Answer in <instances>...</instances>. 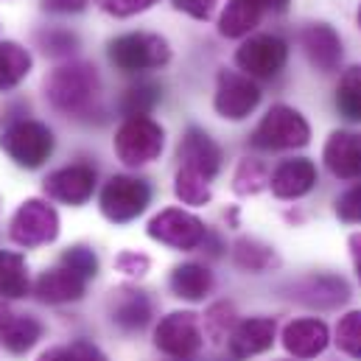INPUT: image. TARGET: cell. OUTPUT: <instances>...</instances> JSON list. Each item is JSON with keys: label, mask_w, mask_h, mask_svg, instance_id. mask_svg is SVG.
<instances>
[{"label": "cell", "mask_w": 361, "mask_h": 361, "mask_svg": "<svg viewBox=\"0 0 361 361\" xmlns=\"http://www.w3.org/2000/svg\"><path fill=\"white\" fill-rule=\"evenodd\" d=\"M109 59L123 73H137L166 65L171 59V48L163 37L154 34H123L109 42Z\"/></svg>", "instance_id": "cell-1"}, {"label": "cell", "mask_w": 361, "mask_h": 361, "mask_svg": "<svg viewBox=\"0 0 361 361\" xmlns=\"http://www.w3.org/2000/svg\"><path fill=\"white\" fill-rule=\"evenodd\" d=\"M308 137H311V129H308L305 118L297 109L277 104L258 123L252 143L258 149H294V146H305Z\"/></svg>", "instance_id": "cell-2"}, {"label": "cell", "mask_w": 361, "mask_h": 361, "mask_svg": "<svg viewBox=\"0 0 361 361\" xmlns=\"http://www.w3.org/2000/svg\"><path fill=\"white\" fill-rule=\"evenodd\" d=\"M0 146L17 166L39 169L54 152V135L48 126L37 121H20L3 135Z\"/></svg>", "instance_id": "cell-3"}, {"label": "cell", "mask_w": 361, "mask_h": 361, "mask_svg": "<svg viewBox=\"0 0 361 361\" xmlns=\"http://www.w3.org/2000/svg\"><path fill=\"white\" fill-rule=\"evenodd\" d=\"M115 152L129 166L152 163L163 152V129L154 121H149V118H129L118 129Z\"/></svg>", "instance_id": "cell-4"}, {"label": "cell", "mask_w": 361, "mask_h": 361, "mask_svg": "<svg viewBox=\"0 0 361 361\" xmlns=\"http://www.w3.org/2000/svg\"><path fill=\"white\" fill-rule=\"evenodd\" d=\"M149 199H152V190L143 180L112 177L101 193V210L109 221L123 224V221H132L135 216H140L146 210Z\"/></svg>", "instance_id": "cell-5"}, {"label": "cell", "mask_w": 361, "mask_h": 361, "mask_svg": "<svg viewBox=\"0 0 361 361\" xmlns=\"http://www.w3.org/2000/svg\"><path fill=\"white\" fill-rule=\"evenodd\" d=\"M286 59H288L286 42L280 37H271V34L247 39L235 54V62L244 71V76H258V79L277 76L283 71Z\"/></svg>", "instance_id": "cell-6"}, {"label": "cell", "mask_w": 361, "mask_h": 361, "mask_svg": "<svg viewBox=\"0 0 361 361\" xmlns=\"http://www.w3.org/2000/svg\"><path fill=\"white\" fill-rule=\"evenodd\" d=\"M95 71L90 65H65L48 79V95L59 109H82L95 92Z\"/></svg>", "instance_id": "cell-7"}, {"label": "cell", "mask_w": 361, "mask_h": 361, "mask_svg": "<svg viewBox=\"0 0 361 361\" xmlns=\"http://www.w3.org/2000/svg\"><path fill=\"white\" fill-rule=\"evenodd\" d=\"M59 233V219H56V210L39 199H31L25 202L14 221H11V238L23 247H37V244H48L54 241Z\"/></svg>", "instance_id": "cell-8"}, {"label": "cell", "mask_w": 361, "mask_h": 361, "mask_svg": "<svg viewBox=\"0 0 361 361\" xmlns=\"http://www.w3.org/2000/svg\"><path fill=\"white\" fill-rule=\"evenodd\" d=\"M261 101V90L258 85L244 76V73H233V71H224L219 76V90H216V109L221 118H230V121H241L247 118Z\"/></svg>", "instance_id": "cell-9"}, {"label": "cell", "mask_w": 361, "mask_h": 361, "mask_svg": "<svg viewBox=\"0 0 361 361\" xmlns=\"http://www.w3.org/2000/svg\"><path fill=\"white\" fill-rule=\"evenodd\" d=\"M149 235L154 241H163L169 247H177V250H193L202 244L204 238V227L196 216L190 213H182V210H163L160 216L152 219L149 224Z\"/></svg>", "instance_id": "cell-10"}, {"label": "cell", "mask_w": 361, "mask_h": 361, "mask_svg": "<svg viewBox=\"0 0 361 361\" xmlns=\"http://www.w3.org/2000/svg\"><path fill=\"white\" fill-rule=\"evenodd\" d=\"M199 345H202V334H199V325H196L193 314H171L157 328V348L166 350L169 356L185 359Z\"/></svg>", "instance_id": "cell-11"}, {"label": "cell", "mask_w": 361, "mask_h": 361, "mask_svg": "<svg viewBox=\"0 0 361 361\" xmlns=\"http://www.w3.org/2000/svg\"><path fill=\"white\" fill-rule=\"evenodd\" d=\"M180 160L185 163L182 169H190L204 180H213L221 166V152L202 129H188L180 143Z\"/></svg>", "instance_id": "cell-12"}, {"label": "cell", "mask_w": 361, "mask_h": 361, "mask_svg": "<svg viewBox=\"0 0 361 361\" xmlns=\"http://www.w3.org/2000/svg\"><path fill=\"white\" fill-rule=\"evenodd\" d=\"M325 163L339 180H359L361 177V135L353 132H334L325 143Z\"/></svg>", "instance_id": "cell-13"}, {"label": "cell", "mask_w": 361, "mask_h": 361, "mask_svg": "<svg viewBox=\"0 0 361 361\" xmlns=\"http://www.w3.org/2000/svg\"><path fill=\"white\" fill-rule=\"evenodd\" d=\"M92 188H95V171L87 166H71L45 180V193L68 204L87 202L92 196Z\"/></svg>", "instance_id": "cell-14"}, {"label": "cell", "mask_w": 361, "mask_h": 361, "mask_svg": "<svg viewBox=\"0 0 361 361\" xmlns=\"http://www.w3.org/2000/svg\"><path fill=\"white\" fill-rule=\"evenodd\" d=\"M302 48H305V56L311 59V65L317 71H334L342 59V42H339V34L325 25V23H317V25H308L302 31Z\"/></svg>", "instance_id": "cell-15"}, {"label": "cell", "mask_w": 361, "mask_h": 361, "mask_svg": "<svg viewBox=\"0 0 361 361\" xmlns=\"http://www.w3.org/2000/svg\"><path fill=\"white\" fill-rule=\"evenodd\" d=\"M314 185H317V166L311 160H286L271 174V190L280 199L305 196Z\"/></svg>", "instance_id": "cell-16"}, {"label": "cell", "mask_w": 361, "mask_h": 361, "mask_svg": "<svg viewBox=\"0 0 361 361\" xmlns=\"http://www.w3.org/2000/svg\"><path fill=\"white\" fill-rule=\"evenodd\" d=\"M286 350L294 353L297 359H311L319 356L328 345V328L319 319H297L286 328Z\"/></svg>", "instance_id": "cell-17"}, {"label": "cell", "mask_w": 361, "mask_h": 361, "mask_svg": "<svg viewBox=\"0 0 361 361\" xmlns=\"http://www.w3.org/2000/svg\"><path fill=\"white\" fill-rule=\"evenodd\" d=\"M271 339H274V322L271 319H247L235 328V334L230 339V350H233V356L247 359V356L269 350Z\"/></svg>", "instance_id": "cell-18"}, {"label": "cell", "mask_w": 361, "mask_h": 361, "mask_svg": "<svg viewBox=\"0 0 361 361\" xmlns=\"http://www.w3.org/2000/svg\"><path fill=\"white\" fill-rule=\"evenodd\" d=\"M264 11L267 8H264L261 0H230L224 14H221V20H219V31L224 37H233V39L244 37L261 23Z\"/></svg>", "instance_id": "cell-19"}, {"label": "cell", "mask_w": 361, "mask_h": 361, "mask_svg": "<svg viewBox=\"0 0 361 361\" xmlns=\"http://www.w3.org/2000/svg\"><path fill=\"white\" fill-rule=\"evenodd\" d=\"M39 336H42V325L34 322L31 317H14V314H8L6 308L0 311V339H3V345H6L8 350L23 353V350H28Z\"/></svg>", "instance_id": "cell-20"}, {"label": "cell", "mask_w": 361, "mask_h": 361, "mask_svg": "<svg viewBox=\"0 0 361 361\" xmlns=\"http://www.w3.org/2000/svg\"><path fill=\"white\" fill-rule=\"evenodd\" d=\"M85 291V280L71 269L45 271L37 283V294L45 302H65V300H79Z\"/></svg>", "instance_id": "cell-21"}, {"label": "cell", "mask_w": 361, "mask_h": 361, "mask_svg": "<svg viewBox=\"0 0 361 361\" xmlns=\"http://www.w3.org/2000/svg\"><path fill=\"white\" fill-rule=\"evenodd\" d=\"M31 71V56L17 42H0V90L17 87Z\"/></svg>", "instance_id": "cell-22"}, {"label": "cell", "mask_w": 361, "mask_h": 361, "mask_svg": "<svg viewBox=\"0 0 361 361\" xmlns=\"http://www.w3.org/2000/svg\"><path fill=\"white\" fill-rule=\"evenodd\" d=\"M210 271L204 267H196V264H185V267H177L174 274H171V288L177 291V297H185V300H199L207 294L210 288Z\"/></svg>", "instance_id": "cell-23"}, {"label": "cell", "mask_w": 361, "mask_h": 361, "mask_svg": "<svg viewBox=\"0 0 361 361\" xmlns=\"http://www.w3.org/2000/svg\"><path fill=\"white\" fill-rule=\"evenodd\" d=\"M28 291L25 264L14 252H0V294L3 297H23Z\"/></svg>", "instance_id": "cell-24"}, {"label": "cell", "mask_w": 361, "mask_h": 361, "mask_svg": "<svg viewBox=\"0 0 361 361\" xmlns=\"http://www.w3.org/2000/svg\"><path fill=\"white\" fill-rule=\"evenodd\" d=\"M336 106L345 118L361 121V68H350L336 90Z\"/></svg>", "instance_id": "cell-25"}, {"label": "cell", "mask_w": 361, "mask_h": 361, "mask_svg": "<svg viewBox=\"0 0 361 361\" xmlns=\"http://www.w3.org/2000/svg\"><path fill=\"white\" fill-rule=\"evenodd\" d=\"M160 101V87L152 85V82H140L135 87H129L123 101H121V109L129 115V118H146L154 104Z\"/></svg>", "instance_id": "cell-26"}, {"label": "cell", "mask_w": 361, "mask_h": 361, "mask_svg": "<svg viewBox=\"0 0 361 361\" xmlns=\"http://www.w3.org/2000/svg\"><path fill=\"white\" fill-rule=\"evenodd\" d=\"M146 319H149V302L140 294L123 297L115 308V322L123 328H140V325H146Z\"/></svg>", "instance_id": "cell-27"}, {"label": "cell", "mask_w": 361, "mask_h": 361, "mask_svg": "<svg viewBox=\"0 0 361 361\" xmlns=\"http://www.w3.org/2000/svg\"><path fill=\"white\" fill-rule=\"evenodd\" d=\"M177 196L188 204H204L210 199V188L207 180L190 169H182L180 177H177Z\"/></svg>", "instance_id": "cell-28"}, {"label": "cell", "mask_w": 361, "mask_h": 361, "mask_svg": "<svg viewBox=\"0 0 361 361\" xmlns=\"http://www.w3.org/2000/svg\"><path fill=\"white\" fill-rule=\"evenodd\" d=\"M336 345L348 356L361 359V311H353V314L342 317V322L336 328Z\"/></svg>", "instance_id": "cell-29"}, {"label": "cell", "mask_w": 361, "mask_h": 361, "mask_svg": "<svg viewBox=\"0 0 361 361\" xmlns=\"http://www.w3.org/2000/svg\"><path fill=\"white\" fill-rule=\"evenodd\" d=\"M235 261L244 269H264L271 261V252L255 241H238L235 244Z\"/></svg>", "instance_id": "cell-30"}, {"label": "cell", "mask_w": 361, "mask_h": 361, "mask_svg": "<svg viewBox=\"0 0 361 361\" xmlns=\"http://www.w3.org/2000/svg\"><path fill=\"white\" fill-rule=\"evenodd\" d=\"M65 269L76 271L82 280L85 277H92L95 271H98V261H95V255H92L90 250H85V247H76V250H71V252H65Z\"/></svg>", "instance_id": "cell-31"}, {"label": "cell", "mask_w": 361, "mask_h": 361, "mask_svg": "<svg viewBox=\"0 0 361 361\" xmlns=\"http://www.w3.org/2000/svg\"><path fill=\"white\" fill-rule=\"evenodd\" d=\"M235 190L238 193H255L261 185H264V169L258 166V163H252V160H247V163H241V169H238V174H235Z\"/></svg>", "instance_id": "cell-32"}, {"label": "cell", "mask_w": 361, "mask_h": 361, "mask_svg": "<svg viewBox=\"0 0 361 361\" xmlns=\"http://www.w3.org/2000/svg\"><path fill=\"white\" fill-rule=\"evenodd\" d=\"M39 361H104V356L92 345H73L68 350H51Z\"/></svg>", "instance_id": "cell-33"}, {"label": "cell", "mask_w": 361, "mask_h": 361, "mask_svg": "<svg viewBox=\"0 0 361 361\" xmlns=\"http://www.w3.org/2000/svg\"><path fill=\"white\" fill-rule=\"evenodd\" d=\"M336 213L342 221H361V185L350 188L339 202H336Z\"/></svg>", "instance_id": "cell-34"}, {"label": "cell", "mask_w": 361, "mask_h": 361, "mask_svg": "<svg viewBox=\"0 0 361 361\" xmlns=\"http://www.w3.org/2000/svg\"><path fill=\"white\" fill-rule=\"evenodd\" d=\"M157 0H101L104 11L115 14V17H129V14H137L149 6H154Z\"/></svg>", "instance_id": "cell-35"}, {"label": "cell", "mask_w": 361, "mask_h": 361, "mask_svg": "<svg viewBox=\"0 0 361 361\" xmlns=\"http://www.w3.org/2000/svg\"><path fill=\"white\" fill-rule=\"evenodd\" d=\"M216 3H219V0H174V6H177L180 11L196 17V20H207V17L213 14Z\"/></svg>", "instance_id": "cell-36"}, {"label": "cell", "mask_w": 361, "mask_h": 361, "mask_svg": "<svg viewBox=\"0 0 361 361\" xmlns=\"http://www.w3.org/2000/svg\"><path fill=\"white\" fill-rule=\"evenodd\" d=\"M42 6L48 11H59V14H76L87 6V0H42Z\"/></svg>", "instance_id": "cell-37"}, {"label": "cell", "mask_w": 361, "mask_h": 361, "mask_svg": "<svg viewBox=\"0 0 361 361\" xmlns=\"http://www.w3.org/2000/svg\"><path fill=\"white\" fill-rule=\"evenodd\" d=\"M76 45V37L73 34H48V42H45V51L51 48V54H65L68 48Z\"/></svg>", "instance_id": "cell-38"}, {"label": "cell", "mask_w": 361, "mask_h": 361, "mask_svg": "<svg viewBox=\"0 0 361 361\" xmlns=\"http://www.w3.org/2000/svg\"><path fill=\"white\" fill-rule=\"evenodd\" d=\"M350 250H353V261H356V269H359V277H361V233H356L350 238Z\"/></svg>", "instance_id": "cell-39"}, {"label": "cell", "mask_w": 361, "mask_h": 361, "mask_svg": "<svg viewBox=\"0 0 361 361\" xmlns=\"http://www.w3.org/2000/svg\"><path fill=\"white\" fill-rule=\"evenodd\" d=\"M261 3H264V8H274V11H283L288 6V0H261Z\"/></svg>", "instance_id": "cell-40"}, {"label": "cell", "mask_w": 361, "mask_h": 361, "mask_svg": "<svg viewBox=\"0 0 361 361\" xmlns=\"http://www.w3.org/2000/svg\"><path fill=\"white\" fill-rule=\"evenodd\" d=\"M359 25H361V8H359Z\"/></svg>", "instance_id": "cell-41"}]
</instances>
